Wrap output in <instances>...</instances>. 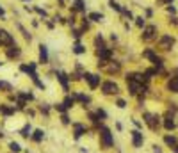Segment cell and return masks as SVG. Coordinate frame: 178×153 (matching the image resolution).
I'll return each mask as SVG.
<instances>
[{
  "label": "cell",
  "instance_id": "cell-41",
  "mask_svg": "<svg viewBox=\"0 0 178 153\" xmlns=\"http://www.w3.org/2000/svg\"><path fill=\"white\" fill-rule=\"evenodd\" d=\"M0 137H2V134H0Z\"/></svg>",
  "mask_w": 178,
  "mask_h": 153
},
{
  "label": "cell",
  "instance_id": "cell-38",
  "mask_svg": "<svg viewBox=\"0 0 178 153\" xmlns=\"http://www.w3.org/2000/svg\"><path fill=\"white\" fill-rule=\"evenodd\" d=\"M166 2H173V0H159V4H166Z\"/></svg>",
  "mask_w": 178,
  "mask_h": 153
},
{
  "label": "cell",
  "instance_id": "cell-3",
  "mask_svg": "<svg viewBox=\"0 0 178 153\" xmlns=\"http://www.w3.org/2000/svg\"><path fill=\"white\" fill-rule=\"evenodd\" d=\"M102 91H103L105 94H116V93H118V85H116L112 80H107V82L102 84Z\"/></svg>",
  "mask_w": 178,
  "mask_h": 153
},
{
  "label": "cell",
  "instance_id": "cell-33",
  "mask_svg": "<svg viewBox=\"0 0 178 153\" xmlns=\"http://www.w3.org/2000/svg\"><path fill=\"white\" fill-rule=\"evenodd\" d=\"M96 116H98V118H107L105 111H102V109H98V112H96Z\"/></svg>",
  "mask_w": 178,
  "mask_h": 153
},
{
  "label": "cell",
  "instance_id": "cell-16",
  "mask_svg": "<svg viewBox=\"0 0 178 153\" xmlns=\"http://www.w3.org/2000/svg\"><path fill=\"white\" fill-rule=\"evenodd\" d=\"M73 52H75L77 55H82V54H85V47L80 45V43H77V45L73 47Z\"/></svg>",
  "mask_w": 178,
  "mask_h": 153
},
{
  "label": "cell",
  "instance_id": "cell-21",
  "mask_svg": "<svg viewBox=\"0 0 178 153\" xmlns=\"http://www.w3.org/2000/svg\"><path fill=\"white\" fill-rule=\"evenodd\" d=\"M0 112L6 114V116H9V114H13V112H14V109H13V107H0Z\"/></svg>",
  "mask_w": 178,
  "mask_h": 153
},
{
  "label": "cell",
  "instance_id": "cell-18",
  "mask_svg": "<svg viewBox=\"0 0 178 153\" xmlns=\"http://www.w3.org/2000/svg\"><path fill=\"white\" fill-rule=\"evenodd\" d=\"M109 6H110V9H114V11H118V13H121V9H123V7L116 2V0H109Z\"/></svg>",
  "mask_w": 178,
  "mask_h": 153
},
{
  "label": "cell",
  "instance_id": "cell-24",
  "mask_svg": "<svg viewBox=\"0 0 178 153\" xmlns=\"http://www.w3.org/2000/svg\"><path fill=\"white\" fill-rule=\"evenodd\" d=\"M150 61H151V62L155 64V66H162V59H160V57H157V55H153V57H151Z\"/></svg>",
  "mask_w": 178,
  "mask_h": 153
},
{
  "label": "cell",
  "instance_id": "cell-23",
  "mask_svg": "<svg viewBox=\"0 0 178 153\" xmlns=\"http://www.w3.org/2000/svg\"><path fill=\"white\" fill-rule=\"evenodd\" d=\"M0 89H4V91H11V84H9V82H4V80H0Z\"/></svg>",
  "mask_w": 178,
  "mask_h": 153
},
{
  "label": "cell",
  "instance_id": "cell-12",
  "mask_svg": "<svg viewBox=\"0 0 178 153\" xmlns=\"http://www.w3.org/2000/svg\"><path fill=\"white\" fill-rule=\"evenodd\" d=\"M167 89L171 93H178V75L176 77H171V80L167 82Z\"/></svg>",
  "mask_w": 178,
  "mask_h": 153
},
{
  "label": "cell",
  "instance_id": "cell-19",
  "mask_svg": "<svg viewBox=\"0 0 178 153\" xmlns=\"http://www.w3.org/2000/svg\"><path fill=\"white\" fill-rule=\"evenodd\" d=\"M164 126H166L167 130H173V128H174V121H173V118H166V121H164Z\"/></svg>",
  "mask_w": 178,
  "mask_h": 153
},
{
  "label": "cell",
  "instance_id": "cell-8",
  "mask_svg": "<svg viewBox=\"0 0 178 153\" xmlns=\"http://www.w3.org/2000/svg\"><path fill=\"white\" fill-rule=\"evenodd\" d=\"M155 32H157V27H155V25L146 27V29H144V36H143V39H144V41H151V39L155 37Z\"/></svg>",
  "mask_w": 178,
  "mask_h": 153
},
{
  "label": "cell",
  "instance_id": "cell-30",
  "mask_svg": "<svg viewBox=\"0 0 178 153\" xmlns=\"http://www.w3.org/2000/svg\"><path fill=\"white\" fill-rule=\"evenodd\" d=\"M136 23H137V27H144V18H143V16L136 18Z\"/></svg>",
  "mask_w": 178,
  "mask_h": 153
},
{
  "label": "cell",
  "instance_id": "cell-27",
  "mask_svg": "<svg viewBox=\"0 0 178 153\" xmlns=\"http://www.w3.org/2000/svg\"><path fill=\"white\" fill-rule=\"evenodd\" d=\"M9 148H11V151H14V153H18V151H20V149H21V148H20V144H18V142H11V144H9Z\"/></svg>",
  "mask_w": 178,
  "mask_h": 153
},
{
  "label": "cell",
  "instance_id": "cell-17",
  "mask_svg": "<svg viewBox=\"0 0 178 153\" xmlns=\"http://www.w3.org/2000/svg\"><path fill=\"white\" fill-rule=\"evenodd\" d=\"M73 11H85V6H84V0H75V6H73Z\"/></svg>",
  "mask_w": 178,
  "mask_h": 153
},
{
  "label": "cell",
  "instance_id": "cell-29",
  "mask_svg": "<svg viewBox=\"0 0 178 153\" xmlns=\"http://www.w3.org/2000/svg\"><path fill=\"white\" fill-rule=\"evenodd\" d=\"M18 27H20V30H21V34H23V37H25V39H29V41H30V34H29V32H27V30H25V29H23V27H21V25H18Z\"/></svg>",
  "mask_w": 178,
  "mask_h": 153
},
{
  "label": "cell",
  "instance_id": "cell-40",
  "mask_svg": "<svg viewBox=\"0 0 178 153\" xmlns=\"http://www.w3.org/2000/svg\"><path fill=\"white\" fill-rule=\"evenodd\" d=\"M23 2H29V0H23Z\"/></svg>",
  "mask_w": 178,
  "mask_h": 153
},
{
  "label": "cell",
  "instance_id": "cell-5",
  "mask_svg": "<svg viewBox=\"0 0 178 153\" xmlns=\"http://www.w3.org/2000/svg\"><path fill=\"white\" fill-rule=\"evenodd\" d=\"M96 55L100 57V62L102 64H105V61H109L110 57H112V50H110V48H98V52H96Z\"/></svg>",
  "mask_w": 178,
  "mask_h": 153
},
{
  "label": "cell",
  "instance_id": "cell-31",
  "mask_svg": "<svg viewBox=\"0 0 178 153\" xmlns=\"http://www.w3.org/2000/svg\"><path fill=\"white\" fill-rule=\"evenodd\" d=\"M77 100H80V102H84V103H87V102H89V98H87V96H84V94H77Z\"/></svg>",
  "mask_w": 178,
  "mask_h": 153
},
{
  "label": "cell",
  "instance_id": "cell-15",
  "mask_svg": "<svg viewBox=\"0 0 178 153\" xmlns=\"http://www.w3.org/2000/svg\"><path fill=\"white\" fill-rule=\"evenodd\" d=\"M87 20H93V21H102L103 20V14L102 13H91L87 16Z\"/></svg>",
  "mask_w": 178,
  "mask_h": 153
},
{
  "label": "cell",
  "instance_id": "cell-26",
  "mask_svg": "<svg viewBox=\"0 0 178 153\" xmlns=\"http://www.w3.org/2000/svg\"><path fill=\"white\" fill-rule=\"evenodd\" d=\"M73 103H75V102H73V98H70V96L64 100V107H66V109H71V107H73Z\"/></svg>",
  "mask_w": 178,
  "mask_h": 153
},
{
  "label": "cell",
  "instance_id": "cell-20",
  "mask_svg": "<svg viewBox=\"0 0 178 153\" xmlns=\"http://www.w3.org/2000/svg\"><path fill=\"white\" fill-rule=\"evenodd\" d=\"M164 141H166V144H169V146H176V139H174L173 135H166Z\"/></svg>",
  "mask_w": 178,
  "mask_h": 153
},
{
  "label": "cell",
  "instance_id": "cell-1",
  "mask_svg": "<svg viewBox=\"0 0 178 153\" xmlns=\"http://www.w3.org/2000/svg\"><path fill=\"white\" fill-rule=\"evenodd\" d=\"M100 137H102L103 148H110V146H112V134H110L109 128H105V126L100 128Z\"/></svg>",
  "mask_w": 178,
  "mask_h": 153
},
{
  "label": "cell",
  "instance_id": "cell-9",
  "mask_svg": "<svg viewBox=\"0 0 178 153\" xmlns=\"http://www.w3.org/2000/svg\"><path fill=\"white\" fill-rule=\"evenodd\" d=\"M132 141H134V146L136 148H139V146H143V142H144V139H143V134L141 132H132Z\"/></svg>",
  "mask_w": 178,
  "mask_h": 153
},
{
  "label": "cell",
  "instance_id": "cell-32",
  "mask_svg": "<svg viewBox=\"0 0 178 153\" xmlns=\"http://www.w3.org/2000/svg\"><path fill=\"white\" fill-rule=\"evenodd\" d=\"M36 9V13H39L41 16H47V11H44V9H41V7H34Z\"/></svg>",
  "mask_w": 178,
  "mask_h": 153
},
{
  "label": "cell",
  "instance_id": "cell-6",
  "mask_svg": "<svg viewBox=\"0 0 178 153\" xmlns=\"http://www.w3.org/2000/svg\"><path fill=\"white\" fill-rule=\"evenodd\" d=\"M173 45H174L173 36H162V37H160V47H162L164 50H169Z\"/></svg>",
  "mask_w": 178,
  "mask_h": 153
},
{
  "label": "cell",
  "instance_id": "cell-42",
  "mask_svg": "<svg viewBox=\"0 0 178 153\" xmlns=\"http://www.w3.org/2000/svg\"><path fill=\"white\" fill-rule=\"evenodd\" d=\"M0 64H2V62H0Z\"/></svg>",
  "mask_w": 178,
  "mask_h": 153
},
{
  "label": "cell",
  "instance_id": "cell-14",
  "mask_svg": "<svg viewBox=\"0 0 178 153\" xmlns=\"http://www.w3.org/2000/svg\"><path fill=\"white\" fill-rule=\"evenodd\" d=\"M84 132H85V126H84V125H75V139L82 137Z\"/></svg>",
  "mask_w": 178,
  "mask_h": 153
},
{
  "label": "cell",
  "instance_id": "cell-2",
  "mask_svg": "<svg viewBox=\"0 0 178 153\" xmlns=\"http://www.w3.org/2000/svg\"><path fill=\"white\" fill-rule=\"evenodd\" d=\"M14 43V37L9 30L6 29H0V45H6V47H11Z\"/></svg>",
  "mask_w": 178,
  "mask_h": 153
},
{
  "label": "cell",
  "instance_id": "cell-4",
  "mask_svg": "<svg viewBox=\"0 0 178 153\" xmlns=\"http://www.w3.org/2000/svg\"><path fill=\"white\" fill-rule=\"evenodd\" d=\"M84 77H85V80H87V84H89L91 89H96V87L100 85V77H98V75H95V73H85Z\"/></svg>",
  "mask_w": 178,
  "mask_h": 153
},
{
  "label": "cell",
  "instance_id": "cell-28",
  "mask_svg": "<svg viewBox=\"0 0 178 153\" xmlns=\"http://www.w3.org/2000/svg\"><path fill=\"white\" fill-rule=\"evenodd\" d=\"M95 43H96V47H98V48H103V37H102V36H96Z\"/></svg>",
  "mask_w": 178,
  "mask_h": 153
},
{
  "label": "cell",
  "instance_id": "cell-37",
  "mask_svg": "<svg viewBox=\"0 0 178 153\" xmlns=\"http://www.w3.org/2000/svg\"><path fill=\"white\" fill-rule=\"evenodd\" d=\"M4 14H6V11H4V7L0 6V18H4Z\"/></svg>",
  "mask_w": 178,
  "mask_h": 153
},
{
  "label": "cell",
  "instance_id": "cell-25",
  "mask_svg": "<svg viewBox=\"0 0 178 153\" xmlns=\"http://www.w3.org/2000/svg\"><path fill=\"white\" fill-rule=\"evenodd\" d=\"M29 134H30V125H25L23 128H21V135H23V137H29Z\"/></svg>",
  "mask_w": 178,
  "mask_h": 153
},
{
  "label": "cell",
  "instance_id": "cell-7",
  "mask_svg": "<svg viewBox=\"0 0 178 153\" xmlns=\"http://www.w3.org/2000/svg\"><path fill=\"white\" fill-rule=\"evenodd\" d=\"M144 121L148 123V126L151 130H155V128H157V125H159V118L153 116V114H144Z\"/></svg>",
  "mask_w": 178,
  "mask_h": 153
},
{
  "label": "cell",
  "instance_id": "cell-11",
  "mask_svg": "<svg viewBox=\"0 0 178 153\" xmlns=\"http://www.w3.org/2000/svg\"><path fill=\"white\" fill-rule=\"evenodd\" d=\"M20 54H21V52H20V48H18L16 45H11V47L7 48V57H9V59H16V57H20Z\"/></svg>",
  "mask_w": 178,
  "mask_h": 153
},
{
  "label": "cell",
  "instance_id": "cell-36",
  "mask_svg": "<svg viewBox=\"0 0 178 153\" xmlns=\"http://www.w3.org/2000/svg\"><path fill=\"white\" fill-rule=\"evenodd\" d=\"M62 123H64V125L70 123V119H68V116H66V114H62Z\"/></svg>",
  "mask_w": 178,
  "mask_h": 153
},
{
  "label": "cell",
  "instance_id": "cell-39",
  "mask_svg": "<svg viewBox=\"0 0 178 153\" xmlns=\"http://www.w3.org/2000/svg\"><path fill=\"white\" fill-rule=\"evenodd\" d=\"M174 151H176V153H178V146H176V148H174Z\"/></svg>",
  "mask_w": 178,
  "mask_h": 153
},
{
  "label": "cell",
  "instance_id": "cell-22",
  "mask_svg": "<svg viewBox=\"0 0 178 153\" xmlns=\"http://www.w3.org/2000/svg\"><path fill=\"white\" fill-rule=\"evenodd\" d=\"M32 139H34L36 142H39V141L43 139V130H36V132H34V135H32Z\"/></svg>",
  "mask_w": 178,
  "mask_h": 153
},
{
  "label": "cell",
  "instance_id": "cell-13",
  "mask_svg": "<svg viewBox=\"0 0 178 153\" xmlns=\"http://www.w3.org/2000/svg\"><path fill=\"white\" fill-rule=\"evenodd\" d=\"M57 78H59V82L62 84V89L68 91V77H66L64 73H57Z\"/></svg>",
  "mask_w": 178,
  "mask_h": 153
},
{
  "label": "cell",
  "instance_id": "cell-34",
  "mask_svg": "<svg viewBox=\"0 0 178 153\" xmlns=\"http://www.w3.org/2000/svg\"><path fill=\"white\" fill-rule=\"evenodd\" d=\"M118 107H119V109H125V107H126L125 100H118Z\"/></svg>",
  "mask_w": 178,
  "mask_h": 153
},
{
  "label": "cell",
  "instance_id": "cell-35",
  "mask_svg": "<svg viewBox=\"0 0 178 153\" xmlns=\"http://www.w3.org/2000/svg\"><path fill=\"white\" fill-rule=\"evenodd\" d=\"M57 107V111H61V112H64L66 111V107H64V103H59V105H55Z\"/></svg>",
  "mask_w": 178,
  "mask_h": 153
},
{
  "label": "cell",
  "instance_id": "cell-10",
  "mask_svg": "<svg viewBox=\"0 0 178 153\" xmlns=\"http://www.w3.org/2000/svg\"><path fill=\"white\" fill-rule=\"evenodd\" d=\"M39 61L44 64V62H48V48L44 47V45H39Z\"/></svg>",
  "mask_w": 178,
  "mask_h": 153
}]
</instances>
